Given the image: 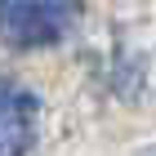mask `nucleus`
Returning <instances> with one entry per match:
<instances>
[{"instance_id":"obj_1","label":"nucleus","mask_w":156,"mask_h":156,"mask_svg":"<svg viewBox=\"0 0 156 156\" xmlns=\"http://www.w3.org/2000/svg\"><path fill=\"white\" fill-rule=\"evenodd\" d=\"M76 0H0V40L13 49H45L67 36Z\"/></svg>"},{"instance_id":"obj_2","label":"nucleus","mask_w":156,"mask_h":156,"mask_svg":"<svg viewBox=\"0 0 156 156\" xmlns=\"http://www.w3.org/2000/svg\"><path fill=\"white\" fill-rule=\"evenodd\" d=\"M40 103L31 89L0 76V156H27L36 143Z\"/></svg>"},{"instance_id":"obj_3","label":"nucleus","mask_w":156,"mask_h":156,"mask_svg":"<svg viewBox=\"0 0 156 156\" xmlns=\"http://www.w3.org/2000/svg\"><path fill=\"white\" fill-rule=\"evenodd\" d=\"M143 156H156V147H152V152H143Z\"/></svg>"}]
</instances>
